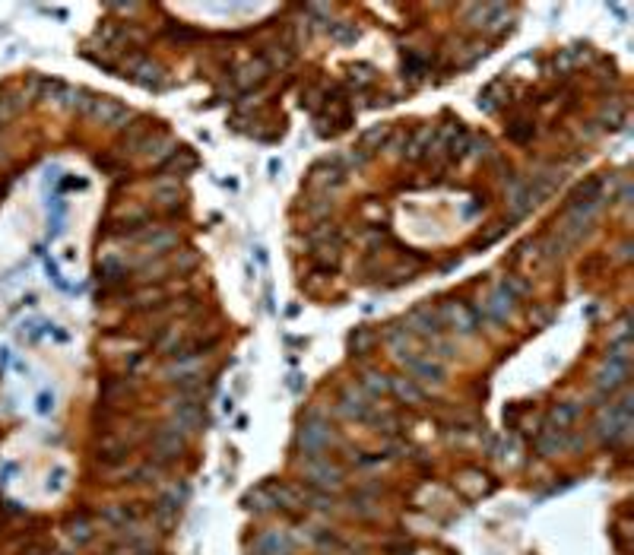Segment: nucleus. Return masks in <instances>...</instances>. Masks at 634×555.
Wrapping results in <instances>:
<instances>
[{"label": "nucleus", "instance_id": "obj_1", "mask_svg": "<svg viewBox=\"0 0 634 555\" xmlns=\"http://www.w3.org/2000/svg\"><path fill=\"white\" fill-rule=\"evenodd\" d=\"M625 378H628V362H625V356H612V359H609V368L600 374V387H602V390H615L618 384H625Z\"/></svg>", "mask_w": 634, "mask_h": 555}, {"label": "nucleus", "instance_id": "obj_2", "mask_svg": "<svg viewBox=\"0 0 634 555\" xmlns=\"http://www.w3.org/2000/svg\"><path fill=\"white\" fill-rule=\"evenodd\" d=\"M327 441H330V431L324 429V425H311V422H308L305 429H302V448H305L311 457L321 454Z\"/></svg>", "mask_w": 634, "mask_h": 555}, {"label": "nucleus", "instance_id": "obj_4", "mask_svg": "<svg viewBox=\"0 0 634 555\" xmlns=\"http://www.w3.org/2000/svg\"><path fill=\"white\" fill-rule=\"evenodd\" d=\"M257 552L260 555H286V536L282 533H264L257 539Z\"/></svg>", "mask_w": 634, "mask_h": 555}, {"label": "nucleus", "instance_id": "obj_3", "mask_svg": "<svg viewBox=\"0 0 634 555\" xmlns=\"http://www.w3.org/2000/svg\"><path fill=\"white\" fill-rule=\"evenodd\" d=\"M308 476H311L317 486H324V489H337L339 486V470L330 464H321V460L308 464Z\"/></svg>", "mask_w": 634, "mask_h": 555}, {"label": "nucleus", "instance_id": "obj_6", "mask_svg": "<svg viewBox=\"0 0 634 555\" xmlns=\"http://www.w3.org/2000/svg\"><path fill=\"white\" fill-rule=\"evenodd\" d=\"M394 387H396V394H400V397H406V400H419V397H422V394H419L416 387H412L409 381H396Z\"/></svg>", "mask_w": 634, "mask_h": 555}, {"label": "nucleus", "instance_id": "obj_5", "mask_svg": "<svg viewBox=\"0 0 634 555\" xmlns=\"http://www.w3.org/2000/svg\"><path fill=\"white\" fill-rule=\"evenodd\" d=\"M574 416H577V406H558V409L552 413V419L558 422V429H561V425H568Z\"/></svg>", "mask_w": 634, "mask_h": 555}]
</instances>
